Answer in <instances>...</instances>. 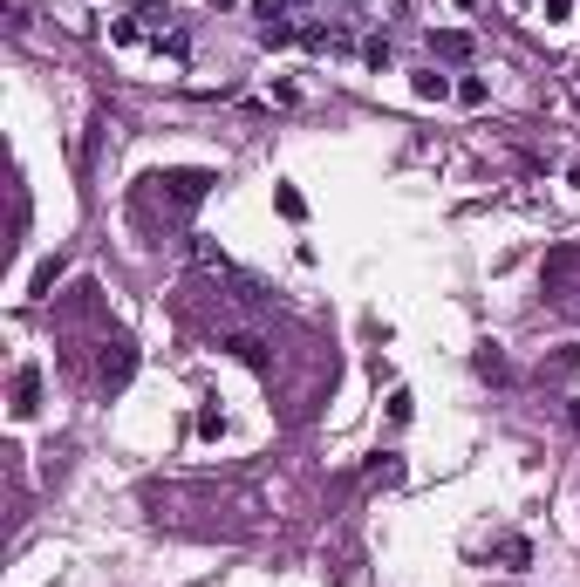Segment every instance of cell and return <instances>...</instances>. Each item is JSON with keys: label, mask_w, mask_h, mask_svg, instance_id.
<instances>
[{"label": "cell", "mask_w": 580, "mask_h": 587, "mask_svg": "<svg viewBox=\"0 0 580 587\" xmlns=\"http://www.w3.org/2000/svg\"><path fill=\"white\" fill-rule=\"evenodd\" d=\"M396 478H403V458L396 451H376L369 458V485H396Z\"/></svg>", "instance_id": "8992f818"}, {"label": "cell", "mask_w": 580, "mask_h": 587, "mask_svg": "<svg viewBox=\"0 0 580 587\" xmlns=\"http://www.w3.org/2000/svg\"><path fill=\"white\" fill-rule=\"evenodd\" d=\"M417 96H424V103H444V96H451V76L424 69V76H417Z\"/></svg>", "instance_id": "ba28073f"}, {"label": "cell", "mask_w": 580, "mask_h": 587, "mask_svg": "<svg viewBox=\"0 0 580 587\" xmlns=\"http://www.w3.org/2000/svg\"><path fill=\"white\" fill-rule=\"evenodd\" d=\"M7 35H28V0H7Z\"/></svg>", "instance_id": "7c38bea8"}, {"label": "cell", "mask_w": 580, "mask_h": 587, "mask_svg": "<svg viewBox=\"0 0 580 587\" xmlns=\"http://www.w3.org/2000/svg\"><path fill=\"white\" fill-rule=\"evenodd\" d=\"M273 205H280V212H287V219H308V198L294 192V185H280V192H273Z\"/></svg>", "instance_id": "30bf717a"}, {"label": "cell", "mask_w": 580, "mask_h": 587, "mask_svg": "<svg viewBox=\"0 0 580 587\" xmlns=\"http://www.w3.org/2000/svg\"><path fill=\"white\" fill-rule=\"evenodd\" d=\"M471 369H478L485 383H505V376H512V369H505V355H499V349H478V355H471Z\"/></svg>", "instance_id": "52a82bcc"}, {"label": "cell", "mask_w": 580, "mask_h": 587, "mask_svg": "<svg viewBox=\"0 0 580 587\" xmlns=\"http://www.w3.org/2000/svg\"><path fill=\"white\" fill-rule=\"evenodd\" d=\"M55 280H62V253H55V260H41V267H35V280H28V294H48Z\"/></svg>", "instance_id": "9c48e42d"}, {"label": "cell", "mask_w": 580, "mask_h": 587, "mask_svg": "<svg viewBox=\"0 0 580 587\" xmlns=\"http://www.w3.org/2000/svg\"><path fill=\"white\" fill-rule=\"evenodd\" d=\"M567 424H574V431H580V403H574V410H567Z\"/></svg>", "instance_id": "4fadbf2b"}, {"label": "cell", "mask_w": 580, "mask_h": 587, "mask_svg": "<svg viewBox=\"0 0 580 587\" xmlns=\"http://www.w3.org/2000/svg\"><path fill=\"white\" fill-rule=\"evenodd\" d=\"M41 410V369L28 362V369H14V417H35Z\"/></svg>", "instance_id": "3957f363"}, {"label": "cell", "mask_w": 580, "mask_h": 587, "mask_svg": "<svg viewBox=\"0 0 580 587\" xmlns=\"http://www.w3.org/2000/svg\"><path fill=\"white\" fill-rule=\"evenodd\" d=\"M226 349L239 355L253 376H267V369H273V355H267V342H260V335H226Z\"/></svg>", "instance_id": "277c9868"}, {"label": "cell", "mask_w": 580, "mask_h": 587, "mask_svg": "<svg viewBox=\"0 0 580 587\" xmlns=\"http://www.w3.org/2000/svg\"><path fill=\"white\" fill-rule=\"evenodd\" d=\"M485 96H492V89H485V82H478V76H464V82H458V103H471V110H478Z\"/></svg>", "instance_id": "8fae6325"}, {"label": "cell", "mask_w": 580, "mask_h": 587, "mask_svg": "<svg viewBox=\"0 0 580 587\" xmlns=\"http://www.w3.org/2000/svg\"><path fill=\"white\" fill-rule=\"evenodd\" d=\"M130 369H137V349H130V342H123V335H116V342H103V355H96V383H130Z\"/></svg>", "instance_id": "7a4b0ae2"}, {"label": "cell", "mask_w": 580, "mask_h": 587, "mask_svg": "<svg viewBox=\"0 0 580 587\" xmlns=\"http://www.w3.org/2000/svg\"><path fill=\"white\" fill-rule=\"evenodd\" d=\"M430 55H444V62H464V55H471V35H464V28H444V35H430Z\"/></svg>", "instance_id": "5b68a950"}, {"label": "cell", "mask_w": 580, "mask_h": 587, "mask_svg": "<svg viewBox=\"0 0 580 587\" xmlns=\"http://www.w3.org/2000/svg\"><path fill=\"white\" fill-rule=\"evenodd\" d=\"M212 185H219L212 171H157V178H151L157 205H164L171 219H192L198 205H205V192H212Z\"/></svg>", "instance_id": "6da1fadb"}]
</instances>
